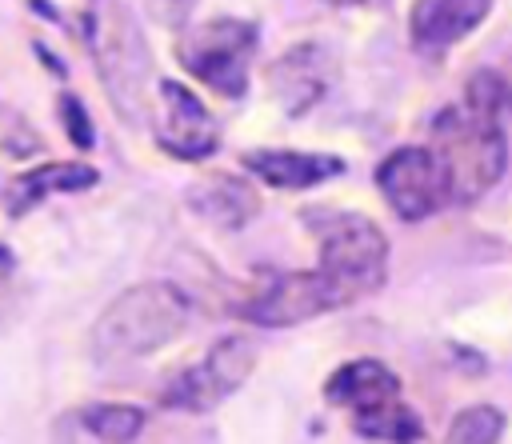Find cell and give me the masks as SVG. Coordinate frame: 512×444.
Masks as SVG:
<instances>
[{"label": "cell", "instance_id": "19", "mask_svg": "<svg viewBox=\"0 0 512 444\" xmlns=\"http://www.w3.org/2000/svg\"><path fill=\"white\" fill-rule=\"evenodd\" d=\"M60 116H64L68 140H72L76 148H92V124H88V112L80 108L76 96H60Z\"/></svg>", "mask_w": 512, "mask_h": 444}, {"label": "cell", "instance_id": "5", "mask_svg": "<svg viewBox=\"0 0 512 444\" xmlns=\"http://www.w3.org/2000/svg\"><path fill=\"white\" fill-rule=\"evenodd\" d=\"M252 52H256V28L248 20H208L176 44L180 64L228 100L244 96Z\"/></svg>", "mask_w": 512, "mask_h": 444}, {"label": "cell", "instance_id": "8", "mask_svg": "<svg viewBox=\"0 0 512 444\" xmlns=\"http://www.w3.org/2000/svg\"><path fill=\"white\" fill-rule=\"evenodd\" d=\"M376 188L400 220H424L448 200L444 168L432 148H396L376 168Z\"/></svg>", "mask_w": 512, "mask_h": 444}, {"label": "cell", "instance_id": "16", "mask_svg": "<svg viewBox=\"0 0 512 444\" xmlns=\"http://www.w3.org/2000/svg\"><path fill=\"white\" fill-rule=\"evenodd\" d=\"M352 424L360 436L368 440H384V444H416L424 436L420 416L400 400V396H384L376 404L352 408Z\"/></svg>", "mask_w": 512, "mask_h": 444}, {"label": "cell", "instance_id": "7", "mask_svg": "<svg viewBox=\"0 0 512 444\" xmlns=\"http://www.w3.org/2000/svg\"><path fill=\"white\" fill-rule=\"evenodd\" d=\"M256 368V344L248 336H224L220 344L208 348V356H200L196 364H188L160 396L164 408L176 412H208L216 408L224 396H232L248 372Z\"/></svg>", "mask_w": 512, "mask_h": 444}, {"label": "cell", "instance_id": "9", "mask_svg": "<svg viewBox=\"0 0 512 444\" xmlns=\"http://www.w3.org/2000/svg\"><path fill=\"white\" fill-rule=\"evenodd\" d=\"M156 140L164 152L176 160H208L220 144L216 124L208 108L176 80H160V120H156Z\"/></svg>", "mask_w": 512, "mask_h": 444}, {"label": "cell", "instance_id": "13", "mask_svg": "<svg viewBox=\"0 0 512 444\" xmlns=\"http://www.w3.org/2000/svg\"><path fill=\"white\" fill-rule=\"evenodd\" d=\"M244 168L260 176L272 188H312L320 180H332L344 172L340 156H320V152H284V148H256L244 152Z\"/></svg>", "mask_w": 512, "mask_h": 444}, {"label": "cell", "instance_id": "17", "mask_svg": "<svg viewBox=\"0 0 512 444\" xmlns=\"http://www.w3.org/2000/svg\"><path fill=\"white\" fill-rule=\"evenodd\" d=\"M80 420L104 444H132L148 424L144 408H136V404H88L80 412Z\"/></svg>", "mask_w": 512, "mask_h": 444}, {"label": "cell", "instance_id": "10", "mask_svg": "<svg viewBox=\"0 0 512 444\" xmlns=\"http://www.w3.org/2000/svg\"><path fill=\"white\" fill-rule=\"evenodd\" d=\"M492 0H416L412 4V44L420 52H444L460 36H468L484 16Z\"/></svg>", "mask_w": 512, "mask_h": 444}, {"label": "cell", "instance_id": "18", "mask_svg": "<svg viewBox=\"0 0 512 444\" xmlns=\"http://www.w3.org/2000/svg\"><path fill=\"white\" fill-rule=\"evenodd\" d=\"M504 436V412L492 404H472L452 416L444 444H500Z\"/></svg>", "mask_w": 512, "mask_h": 444}, {"label": "cell", "instance_id": "6", "mask_svg": "<svg viewBox=\"0 0 512 444\" xmlns=\"http://www.w3.org/2000/svg\"><path fill=\"white\" fill-rule=\"evenodd\" d=\"M332 308H344V296L332 288V280L320 268H308V272H268L236 304V316L260 328H292Z\"/></svg>", "mask_w": 512, "mask_h": 444}, {"label": "cell", "instance_id": "3", "mask_svg": "<svg viewBox=\"0 0 512 444\" xmlns=\"http://www.w3.org/2000/svg\"><path fill=\"white\" fill-rule=\"evenodd\" d=\"M308 224L320 240V272L332 288L352 304L384 284L388 268V240L384 232L360 212H308Z\"/></svg>", "mask_w": 512, "mask_h": 444}, {"label": "cell", "instance_id": "20", "mask_svg": "<svg viewBox=\"0 0 512 444\" xmlns=\"http://www.w3.org/2000/svg\"><path fill=\"white\" fill-rule=\"evenodd\" d=\"M192 8H196V0H148V12L168 28H180L192 16Z\"/></svg>", "mask_w": 512, "mask_h": 444}, {"label": "cell", "instance_id": "1", "mask_svg": "<svg viewBox=\"0 0 512 444\" xmlns=\"http://www.w3.org/2000/svg\"><path fill=\"white\" fill-rule=\"evenodd\" d=\"M508 88L496 72H476L464 88V104H452L436 116L432 124V152L444 168L448 200L472 204L480 200L508 164V144H504V116Z\"/></svg>", "mask_w": 512, "mask_h": 444}, {"label": "cell", "instance_id": "11", "mask_svg": "<svg viewBox=\"0 0 512 444\" xmlns=\"http://www.w3.org/2000/svg\"><path fill=\"white\" fill-rule=\"evenodd\" d=\"M188 208L196 216H204L208 224H216L224 232H236L256 216L260 196L248 180H240L232 172H212V176H204L188 188Z\"/></svg>", "mask_w": 512, "mask_h": 444}, {"label": "cell", "instance_id": "2", "mask_svg": "<svg viewBox=\"0 0 512 444\" xmlns=\"http://www.w3.org/2000/svg\"><path fill=\"white\" fill-rule=\"evenodd\" d=\"M188 324V296L176 284L148 280L120 292L92 324V356L104 364L148 356L172 344Z\"/></svg>", "mask_w": 512, "mask_h": 444}, {"label": "cell", "instance_id": "22", "mask_svg": "<svg viewBox=\"0 0 512 444\" xmlns=\"http://www.w3.org/2000/svg\"><path fill=\"white\" fill-rule=\"evenodd\" d=\"M328 4H340V8H348V4H364V0H328Z\"/></svg>", "mask_w": 512, "mask_h": 444}, {"label": "cell", "instance_id": "15", "mask_svg": "<svg viewBox=\"0 0 512 444\" xmlns=\"http://www.w3.org/2000/svg\"><path fill=\"white\" fill-rule=\"evenodd\" d=\"M92 184H96V168H88V164H40V168H24L12 180L8 212L12 216H24L40 200H48L52 192H84Z\"/></svg>", "mask_w": 512, "mask_h": 444}, {"label": "cell", "instance_id": "4", "mask_svg": "<svg viewBox=\"0 0 512 444\" xmlns=\"http://www.w3.org/2000/svg\"><path fill=\"white\" fill-rule=\"evenodd\" d=\"M84 36L116 108L128 120H136V108L144 104V84H148V48L140 40L136 20L116 0H96L84 12Z\"/></svg>", "mask_w": 512, "mask_h": 444}, {"label": "cell", "instance_id": "21", "mask_svg": "<svg viewBox=\"0 0 512 444\" xmlns=\"http://www.w3.org/2000/svg\"><path fill=\"white\" fill-rule=\"evenodd\" d=\"M12 264H16V260H12V252H8L4 244H0V280H4L8 272H12Z\"/></svg>", "mask_w": 512, "mask_h": 444}, {"label": "cell", "instance_id": "14", "mask_svg": "<svg viewBox=\"0 0 512 444\" xmlns=\"http://www.w3.org/2000/svg\"><path fill=\"white\" fill-rule=\"evenodd\" d=\"M324 396H328V404H340L352 412V408L376 404L384 396H400V376L380 360H348L328 376Z\"/></svg>", "mask_w": 512, "mask_h": 444}, {"label": "cell", "instance_id": "12", "mask_svg": "<svg viewBox=\"0 0 512 444\" xmlns=\"http://www.w3.org/2000/svg\"><path fill=\"white\" fill-rule=\"evenodd\" d=\"M268 84H272V92L280 96V104H284L288 116L308 112V108L324 96V88H328L324 48H320V44H300V48H292L288 56H280V60L272 64Z\"/></svg>", "mask_w": 512, "mask_h": 444}]
</instances>
